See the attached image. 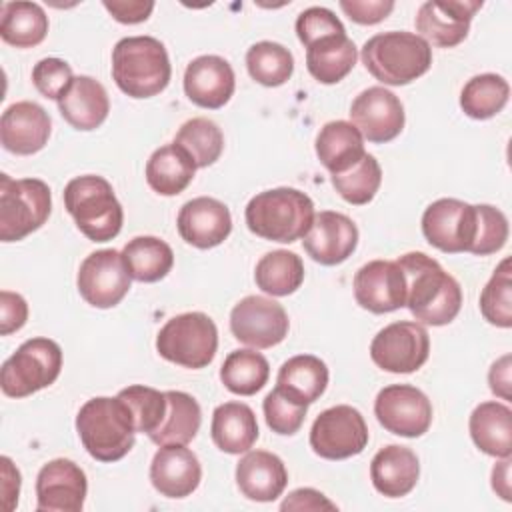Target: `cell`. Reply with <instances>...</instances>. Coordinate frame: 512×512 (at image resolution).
Returning <instances> with one entry per match:
<instances>
[{
    "instance_id": "1",
    "label": "cell",
    "mask_w": 512,
    "mask_h": 512,
    "mask_svg": "<svg viewBox=\"0 0 512 512\" xmlns=\"http://www.w3.org/2000/svg\"><path fill=\"white\" fill-rule=\"evenodd\" d=\"M406 276V306L420 324H450L462 308V288L434 258L408 252L396 260Z\"/></svg>"
},
{
    "instance_id": "2",
    "label": "cell",
    "mask_w": 512,
    "mask_h": 512,
    "mask_svg": "<svg viewBox=\"0 0 512 512\" xmlns=\"http://www.w3.org/2000/svg\"><path fill=\"white\" fill-rule=\"evenodd\" d=\"M76 432L86 452L98 462H116L134 446V420L122 398L96 396L76 414Z\"/></svg>"
},
{
    "instance_id": "3",
    "label": "cell",
    "mask_w": 512,
    "mask_h": 512,
    "mask_svg": "<svg viewBox=\"0 0 512 512\" xmlns=\"http://www.w3.org/2000/svg\"><path fill=\"white\" fill-rule=\"evenodd\" d=\"M314 202L296 188H272L250 198L244 210L252 234L272 242H296L304 238L314 222Z\"/></svg>"
},
{
    "instance_id": "4",
    "label": "cell",
    "mask_w": 512,
    "mask_h": 512,
    "mask_svg": "<svg viewBox=\"0 0 512 512\" xmlns=\"http://www.w3.org/2000/svg\"><path fill=\"white\" fill-rule=\"evenodd\" d=\"M172 76L164 44L152 36H128L112 50V78L130 98L160 94Z\"/></svg>"
},
{
    "instance_id": "5",
    "label": "cell",
    "mask_w": 512,
    "mask_h": 512,
    "mask_svg": "<svg viewBox=\"0 0 512 512\" xmlns=\"http://www.w3.org/2000/svg\"><path fill=\"white\" fill-rule=\"evenodd\" d=\"M366 70L382 84L404 86L432 66V48L414 32L390 30L368 38L362 46Z\"/></svg>"
},
{
    "instance_id": "6",
    "label": "cell",
    "mask_w": 512,
    "mask_h": 512,
    "mask_svg": "<svg viewBox=\"0 0 512 512\" xmlns=\"http://www.w3.org/2000/svg\"><path fill=\"white\" fill-rule=\"evenodd\" d=\"M64 206L78 230L92 242H108L118 236L124 210L112 184L94 174L72 178L64 188Z\"/></svg>"
},
{
    "instance_id": "7",
    "label": "cell",
    "mask_w": 512,
    "mask_h": 512,
    "mask_svg": "<svg viewBox=\"0 0 512 512\" xmlns=\"http://www.w3.org/2000/svg\"><path fill=\"white\" fill-rule=\"evenodd\" d=\"M52 194L38 178L14 180L0 174V240L16 242L38 230L50 216Z\"/></svg>"
},
{
    "instance_id": "8",
    "label": "cell",
    "mask_w": 512,
    "mask_h": 512,
    "mask_svg": "<svg viewBox=\"0 0 512 512\" xmlns=\"http://www.w3.org/2000/svg\"><path fill=\"white\" fill-rule=\"evenodd\" d=\"M218 348V330L204 312H184L170 318L156 336L158 354L184 368L208 366Z\"/></svg>"
},
{
    "instance_id": "9",
    "label": "cell",
    "mask_w": 512,
    "mask_h": 512,
    "mask_svg": "<svg viewBox=\"0 0 512 512\" xmlns=\"http://www.w3.org/2000/svg\"><path fill=\"white\" fill-rule=\"evenodd\" d=\"M62 350L50 338H30L2 364L0 386L10 398H26L56 382Z\"/></svg>"
},
{
    "instance_id": "10",
    "label": "cell",
    "mask_w": 512,
    "mask_h": 512,
    "mask_svg": "<svg viewBox=\"0 0 512 512\" xmlns=\"http://www.w3.org/2000/svg\"><path fill=\"white\" fill-rule=\"evenodd\" d=\"M368 444V426L360 410L338 404L320 412L310 428L314 454L326 460H344L360 454Z\"/></svg>"
},
{
    "instance_id": "11",
    "label": "cell",
    "mask_w": 512,
    "mask_h": 512,
    "mask_svg": "<svg viewBox=\"0 0 512 512\" xmlns=\"http://www.w3.org/2000/svg\"><path fill=\"white\" fill-rule=\"evenodd\" d=\"M430 354V336L420 322H392L370 344L372 362L392 374H410L424 366Z\"/></svg>"
},
{
    "instance_id": "12",
    "label": "cell",
    "mask_w": 512,
    "mask_h": 512,
    "mask_svg": "<svg viewBox=\"0 0 512 512\" xmlns=\"http://www.w3.org/2000/svg\"><path fill=\"white\" fill-rule=\"evenodd\" d=\"M476 224V206L456 198H440L422 214L424 238L430 246L448 254L472 252Z\"/></svg>"
},
{
    "instance_id": "13",
    "label": "cell",
    "mask_w": 512,
    "mask_h": 512,
    "mask_svg": "<svg viewBox=\"0 0 512 512\" xmlns=\"http://www.w3.org/2000/svg\"><path fill=\"white\" fill-rule=\"evenodd\" d=\"M290 320L282 304L266 296H246L230 312L234 338L252 348H272L288 336Z\"/></svg>"
},
{
    "instance_id": "14",
    "label": "cell",
    "mask_w": 512,
    "mask_h": 512,
    "mask_svg": "<svg viewBox=\"0 0 512 512\" xmlns=\"http://www.w3.org/2000/svg\"><path fill=\"white\" fill-rule=\"evenodd\" d=\"M132 276L126 270L122 254L114 248L96 250L84 258L78 270V292L94 308H112L122 302L130 290Z\"/></svg>"
},
{
    "instance_id": "15",
    "label": "cell",
    "mask_w": 512,
    "mask_h": 512,
    "mask_svg": "<svg viewBox=\"0 0 512 512\" xmlns=\"http://www.w3.org/2000/svg\"><path fill=\"white\" fill-rule=\"evenodd\" d=\"M378 422L392 434L418 438L432 424V404L428 396L410 384H390L374 400Z\"/></svg>"
},
{
    "instance_id": "16",
    "label": "cell",
    "mask_w": 512,
    "mask_h": 512,
    "mask_svg": "<svg viewBox=\"0 0 512 512\" xmlns=\"http://www.w3.org/2000/svg\"><path fill=\"white\" fill-rule=\"evenodd\" d=\"M350 118L362 138L374 144H384L402 132L404 106L400 98L384 86H370L354 98Z\"/></svg>"
},
{
    "instance_id": "17",
    "label": "cell",
    "mask_w": 512,
    "mask_h": 512,
    "mask_svg": "<svg viewBox=\"0 0 512 512\" xmlns=\"http://www.w3.org/2000/svg\"><path fill=\"white\" fill-rule=\"evenodd\" d=\"M480 8L478 0H428L414 20L418 36L438 48L458 46L468 36L472 16Z\"/></svg>"
},
{
    "instance_id": "18",
    "label": "cell",
    "mask_w": 512,
    "mask_h": 512,
    "mask_svg": "<svg viewBox=\"0 0 512 512\" xmlns=\"http://www.w3.org/2000/svg\"><path fill=\"white\" fill-rule=\"evenodd\" d=\"M86 490V474L76 462L50 460L36 476V508L38 512H80Z\"/></svg>"
},
{
    "instance_id": "19",
    "label": "cell",
    "mask_w": 512,
    "mask_h": 512,
    "mask_svg": "<svg viewBox=\"0 0 512 512\" xmlns=\"http://www.w3.org/2000/svg\"><path fill=\"white\" fill-rule=\"evenodd\" d=\"M356 302L374 314L406 306V276L396 260H372L354 274Z\"/></svg>"
},
{
    "instance_id": "20",
    "label": "cell",
    "mask_w": 512,
    "mask_h": 512,
    "mask_svg": "<svg viewBox=\"0 0 512 512\" xmlns=\"http://www.w3.org/2000/svg\"><path fill=\"white\" fill-rule=\"evenodd\" d=\"M302 244L314 262L322 266H336L348 260L356 250L358 228L346 214L322 210L314 216Z\"/></svg>"
},
{
    "instance_id": "21",
    "label": "cell",
    "mask_w": 512,
    "mask_h": 512,
    "mask_svg": "<svg viewBox=\"0 0 512 512\" xmlns=\"http://www.w3.org/2000/svg\"><path fill=\"white\" fill-rule=\"evenodd\" d=\"M176 224L182 240L200 250L222 244L232 232V216L228 206L210 196L188 200L180 208Z\"/></svg>"
},
{
    "instance_id": "22",
    "label": "cell",
    "mask_w": 512,
    "mask_h": 512,
    "mask_svg": "<svg viewBox=\"0 0 512 512\" xmlns=\"http://www.w3.org/2000/svg\"><path fill=\"white\" fill-rule=\"evenodd\" d=\"M52 120L36 102H16L8 106L0 118V142L18 156L40 152L50 138Z\"/></svg>"
},
{
    "instance_id": "23",
    "label": "cell",
    "mask_w": 512,
    "mask_h": 512,
    "mask_svg": "<svg viewBox=\"0 0 512 512\" xmlns=\"http://www.w3.org/2000/svg\"><path fill=\"white\" fill-rule=\"evenodd\" d=\"M236 78L232 66L214 54L194 58L184 72V92L200 108L218 110L234 94Z\"/></svg>"
},
{
    "instance_id": "24",
    "label": "cell",
    "mask_w": 512,
    "mask_h": 512,
    "mask_svg": "<svg viewBox=\"0 0 512 512\" xmlns=\"http://www.w3.org/2000/svg\"><path fill=\"white\" fill-rule=\"evenodd\" d=\"M202 478V466L186 444L160 446L150 464V482L166 498L190 496Z\"/></svg>"
},
{
    "instance_id": "25",
    "label": "cell",
    "mask_w": 512,
    "mask_h": 512,
    "mask_svg": "<svg viewBox=\"0 0 512 512\" xmlns=\"http://www.w3.org/2000/svg\"><path fill=\"white\" fill-rule=\"evenodd\" d=\"M236 484L248 500L272 502L284 492L288 472L276 454L252 450L246 452L236 466Z\"/></svg>"
},
{
    "instance_id": "26",
    "label": "cell",
    "mask_w": 512,
    "mask_h": 512,
    "mask_svg": "<svg viewBox=\"0 0 512 512\" xmlns=\"http://www.w3.org/2000/svg\"><path fill=\"white\" fill-rule=\"evenodd\" d=\"M62 118L76 130H96L110 112L106 88L92 76H76L58 98Z\"/></svg>"
},
{
    "instance_id": "27",
    "label": "cell",
    "mask_w": 512,
    "mask_h": 512,
    "mask_svg": "<svg viewBox=\"0 0 512 512\" xmlns=\"http://www.w3.org/2000/svg\"><path fill=\"white\" fill-rule=\"evenodd\" d=\"M420 476L418 456L398 444L384 446L370 462V478L374 488L388 498H400L414 490Z\"/></svg>"
},
{
    "instance_id": "28",
    "label": "cell",
    "mask_w": 512,
    "mask_h": 512,
    "mask_svg": "<svg viewBox=\"0 0 512 512\" xmlns=\"http://www.w3.org/2000/svg\"><path fill=\"white\" fill-rule=\"evenodd\" d=\"M364 154V138L352 122H326L316 136V156L332 176L350 170Z\"/></svg>"
},
{
    "instance_id": "29",
    "label": "cell",
    "mask_w": 512,
    "mask_h": 512,
    "mask_svg": "<svg viewBox=\"0 0 512 512\" xmlns=\"http://www.w3.org/2000/svg\"><path fill=\"white\" fill-rule=\"evenodd\" d=\"M470 436L478 450L494 458L512 454V410L502 402H482L470 414Z\"/></svg>"
},
{
    "instance_id": "30",
    "label": "cell",
    "mask_w": 512,
    "mask_h": 512,
    "mask_svg": "<svg viewBox=\"0 0 512 512\" xmlns=\"http://www.w3.org/2000/svg\"><path fill=\"white\" fill-rule=\"evenodd\" d=\"M210 434L214 444L226 454L248 452L258 440L254 410L244 402H224L214 408Z\"/></svg>"
},
{
    "instance_id": "31",
    "label": "cell",
    "mask_w": 512,
    "mask_h": 512,
    "mask_svg": "<svg viewBox=\"0 0 512 512\" xmlns=\"http://www.w3.org/2000/svg\"><path fill=\"white\" fill-rule=\"evenodd\" d=\"M328 386V366L312 354L288 358L276 376V388L294 402L310 406Z\"/></svg>"
},
{
    "instance_id": "32",
    "label": "cell",
    "mask_w": 512,
    "mask_h": 512,
    "mask_svg": "<svg viewBox=\"0 0 512 512\" xmlns=\"http://www.w3.org/2000/svg\"><path fill=\"white\" fill-rule=\"evenodd\" d=\"M194 172V160L174 142L154 150L146 162V182L160 196H176L184 192L192 182Z\"/></svg>"
},
{
    "instance_id": "33",
    "label": "cell",
    "mask_w": 512,
    "mask_h": 512,
    "mask_svg": "<svg viewBox=\"0 0 512 512\" xmlns=\"http://www.w3.org/2000/svg\"><path fill=\"white\" fill-rule=\"evenodd\" d=\"M358 58L356 44L344 34L322 38L306 48V68L320 84H336L346 78Z\"/></svg>"
},
{
    "instance_id": "34",
    "label": "cell",
    "mask_w": 512,
    "mask_h": 512,
    "mask_svg": "<svg viewBox=\"0 0 512 512\" xmlns=\"http://www.w3.org/2000/svg\"><path fill=\"white\" fill-rule=\"evenodd\" d=\"M202 422L200 404L186 392H166V412L160 426L148 436L158 446L188 444L196 438Z\"/></svg>"
},
{
    "instance_id": "35",
    "label": "cell",
    "mask_w": 512,
    "mask_h": 512,
    "mask_svg": "<svg viewBox=\"0 0 512 512\" xmlns=\"http://www.w3.org/2000/svg\"><path fill=\"white\" fill-rule=\"evenodd\" d=\"M120 254L128 274L138 282H158L174 264L172 248L156 236H136Z\"/></svg>"
},
{
    "instance_id": "36",
    "label": "cell",
    "mask_w": 512,
    "mask_h": 512,
    "mask_svg": "<svg viewBox=\"0 0 512 512\" xmlns=\"http://www.w3.org/2000/svg\"><path fill=\"white\" fill-rule=\"evenodd\" d=\"M48 34V16L36 2H6L2 6L0 36L16 48L38 46Z\"/></svg>"
},
{
    "instance_id": "37",
    "label": "cell",
    "mask_w": 512,
    "mask_h": 512,
    "mask_svg": "<svg viewBox=\"0 0 512 512\" xmlns=\"http://www.w3.org/2000/svg\"><path fill=\"white\" fill-rule=\"evenodd\" d=\"M254 280L270 296H288L304 282L302 258L288 250H272L258 260Z\"/></svg>"
},
{
    "instance_id": "38",
    "label": "cell",
    "mask_w": 512,
    "mask_h": 512,
    "mask_svg": "<svg viewBox=\"0 0 512 512\" xmlns=\"http://www.w3.org/2000/svg\"><path fill=\"white\" fill-rule=\"evenodd\" d=\"M270 376L268 360L256 350H234L220 368L222 384L238 396H252L264 388Z\"/></svg>"
},
{
    "instance_id": "39",
    "label": "cell",
    "mask_w": 512,
    "mask_h": 512,
    "mask_svg": "<svg viewBox=\"0 0 512 512\" xmlns=\"http://www.w3.org/2000/svg\"><path fill=\"white\" fill-rule=\"evenodd\" d=\"M510 86L498 74L472 76L460 92V108L474 120H486L502 112L508 104Z\"/></svg>"
},
{
    "instance_id": "40",
    "label": "cell",
    "mask_w": 512,
    "mask_h": 512,
    "mask_svg": "<svg viewBox=\"0 0 512 512\" xmlns=\"http://www.w3.org/2000/svg\"><path fill=\"white\" fill-rule=\"evenodd\" d=\"M246 68L252 80H256L262 86L274 88L290 80L294 72V58L286 46L262 40L248 48Z\"/></svg>"
},
{
    "instance_id": "41",
    "label": "cell",
    "mask_w": 512,
    "mask_h": 512,
    "mask_svg": "<svg viewBox=\"0 0 512 512\" xmlns=\"http://www.w3.org/2000/svg\"><path fill=\"white\" fill-rule=\"evenodd\" d=\"M174 144H178L190 154L196 168H206L220 158L224 150V134L216 122H212L210 118L198 116V118L186 120L178 128L174 136Z\"/></svg>"
},
{
    "instance_id": "42",
    "label": "cell",
    "mask_w": 512,
    "mask_h": 512,
    "mask_svg": "<svg viewBox=\"0 0 512 512\" xmlns=\"http://www.w3.org/2000/svg\"><path fill=\"white\" fill-rule=\"evenodd\" d=\"M380 184H382V168L378 160L368 152L350 170L332 176V186L336 188V192L348 204H354V206L368 204L376 196Z\"/></svg>"
},
{
    "instance_id": "43",
    "label": "cell",
    "mask_w": 512,
    "mask_h": 512,
    "mask_svg": "<svg viewBox=\"0 0 512 512\" xmlns=\"http://www.w3.org/2000/svg\"><path fill=\"white\" fill-rule=\"evenodd\" d=\"M480 312L482 316L498 326H512V270L510 258H504L480 294Z\"/></svg>"
},
{
    "instance_id": "44",
    "label": "cell",
    "mask_w": 512,
    "mask_h": 512,
    "mask_svg": "<svg viewBox=\"0 0 512 512\" xmlns=\"http://www.w3.org/2000/svg\"><path fill=\"white\" fill-rule=\"evenodd\" d=\"M118 398H122L124 404L130 408L136 432L150 436L160 426L166 412V392L134 384L122 388L118 392Z\"/></svg>"
},
{
    "instance_id": "45",
    "label": "cell",
    "mask_w": 512,
    "mask_h": 512,
    "mask_svg": "<svg viewBox=\"0 0 512 512\" xmlns=\"http://www.w3.org/2000/svg\"><path fill=\"white\" fill-rule=\"evenodd\" d=\"M476 238L470 254L488 256L504 248L508 240V218L490 204H476Z\"/></svg>"
},
{
    "instance_id": "46",
    "label": "cell",
    "mask_w": 512,
    "mask_h": 512,
    "mask_svg": "<svg viewBox=\"0 0 512 512\" xmlns=\"http://www.w3.org/2000/svg\"><path fill=\"white\" fill-rule=\"evenodd\" d=\"M262 408H264L266 424L272 428V432L282 434V436L296 434L302 428L306 412H308L306 404L294 402L292 398L282 394L278 388H274L272 392L266 394Z\"/></svg>"
},
{
    "instance_id": "47",
    "label": "cell",
    "mask_w": 512,
    "mask_h": 512,
    "mask_svg": "<svg viewBox=\"0 0 512 512\" xmlns=\"http://www.w3.org/2000/svg\"><path fill=\"white\" fill-rule=\"evenodd\" d=\"M344 32L346 30H344L342 22L338 20V16H334L332 10L322 8V6L306 8L296 18V34H298V40L304 44V48H308L310 44H314L322 38L344 34Z\"/></svg>"
},
{
    "instance_id": "48",
    "label": "cell",
    "mask_w": 512,
    "mask_h": 512,
    "mask_svg": "<svg viewBox=\"0 0 512 512\" xmlns=\"http://www.w3.org/2000/svg\"><path fill=\"white\" fill-rule=\"evenodd\" d=\"M72 68L60 58H44L32 68V82L36 90L50 100H56L68 90L72 84Z\"/></svg>"
},
{
    "instance_id": "49",
    "label": "cell",
    "mask_w": 512,
    "mask_h": 512,
    "mask_svg": "<svg viewBox=\"0 0 512 512\" xmlns=\"http://www.w3.org/2000/svg\"><path fill=\"white\" fill-rule=\"evenodd\" d=\"M340 8L352 22L372 26L382 22L394 10V2L392 0H340Z\"/></svg>"
},
{
    "instance_id": "50",
    "label": "cell",
    "mask_w": 512,
    "mask_h": 512,
    "mask_svg": "<svg viewBox=\"0 0 512 512\" xmlns=\"http://www.w3.org/2000/svg\"><path fill=\"white\" fill-rule=\"evenodd\" d=\"M28 320L26 300L10 290L0 292V334L8 336L20 330Z\"/></svg>"
},
{
    "instance_id": "51",
    "label": "cell",
    "mask_w": 512,
    "mask_h": 512,
    "mask_svg": "<svg viewBox=\"0 0 512 512\" xmlns=\"http://www.w3.org/2000/svg\"><path fill=\"white\" fill-rule=\"evenodd\" d=\"M104 8L112 14L114 20L122 24H138L148 20L154 10L152 0H104Z\"/></svg>"
},
{
    "instance_id": "52",
    "label": "cell",
    "mask_w": 512,
    "mask_h": 512,
    "mask_svg": "<svg viewBox=\"0 0 512 512\" xmlns=\"http://www.w3.org/2000/svg\"><path fill=\"white\" fill-rule=\"evenodd\" d=\"M280 508L282 510H336V504L330 502L322 492L314 488H298L286 496Z\"/></svg>"
},
{
    "instance_id": "53",
    "label": "cell",
    "mask_w": 512,
    "mask_h": 512,
    "mask_svg": "<svg viewBox=\"0 0 512 512\" xmlns=\"http://www.w3.org/2000/svg\"><path fill=\"white\" fill-rule=\"evenodd\" d=\"M0 464H2V500H4V508L10 512L18 504L20 472H18V468H14V464L8 456H2Z\"/></svg>"
},
{
    "instance_id": "54",
    "label": "cell",
    "mask_w": 512,
    "mask_h": 512,
    "mask_svg": "<svg viewBox=\"0 0 512 512\" xmlns=\"http://www.w3.org/2000/svg\"><path fill=\"white\" fill-rule=\"evenodd\" d=\"M510 366H512V358L510 354L502 356L500 360H496L488 372V382H490V390L500 396L502 400H510V386H512V378H510Z\"/></svg>"
},
{
    "instance_id": "55",
    "label": "cell",
    "mask_w": 512,
    "mask_h": 512,
    "mask_svg": "<svg viewBox=\"0 0 512 512\" xmlns=\"http://www.w3.org/2000/svg\"><path fill=\"white\" fill-rule=\"evenodd\" d=\"M492 488L502 500H506V502L512 500V496H510V456L502 458V462H498L492 468Z\"/></svg>"
}]
</instances>
